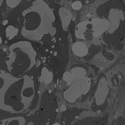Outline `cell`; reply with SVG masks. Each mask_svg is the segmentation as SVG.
<instances>
[{
    "mask_svg": "<svg viewBox=\"0 0 125 125\" xmlns=\"http://www.w3.org/2000/svg\"><path fill=\"white\" fill-rule=\"evenodd\" d=\"M56 111L57 112H58L59 111V109H56Z\"/></svg>",
    "mask_w": 125,
    "mask_h": 125,
    "instance_id": "11",
    "label": "cell"
},
{
    "mask_svg": "<svg viewBox=\"0 0 125 125\" xmlns=\"http://www.w3.org/2000/svg\"><path fill=\"white\" fill-rule=\"evenodd\" d=\"M6 37L9 40L12 39L17 34L18 29L12 26H9L7 28L6 31Z\"/></svg>",
    "mask_w": 125,
    "mask_h": 125,
    "instance_id": "6",
    "label": "cell"
},
{
    "mask_svg": "<svg viewBox=\"0 0 125 125\" xmlns=\"http://www.w3.org/2000/svg\"><path fill=\"white\" fill-rule=\"evenodd\" d=\"M59 80H58L57 82V84H58L59 83Z\"/></svg>",
    "mask_w": 125,
    "mask_h": 125,
    "instance_id": "12",
    "label": "cell"
},
{
    "mask_svg": "<svg viewBox=\"0 0 125 125\" xmlns=\"http://www.w3.org/2000/svg\"><path fill=\"white\" fill-rule=\"evenodd\" d=\"M21 0H7V4L11 8L15 7L19 4Z\"/></svg>",
    "mask_w": 125,
    "mask_h": 125,
    "instance_id": "8",
    "label": "cell"
},
{
    "mask_svg": "<svg viewBox=\"0 0 125 125\" xmlns=\"http://www.w3.org/2000/svg\"><path fill=\"white\" fill-rule=\"evenodd\" d=\"M72 7L74 10H79L81 7V3L79 1L75 2L72 5Z\"/></svg>",
    "mask_w": 125,
    "mask_h": 125,
    "instance_id": "9",
    "label": "cell"
},
{
    "mask_svg": "<svg viewBox=\"0 0 125 125\" xmlns=\"http://www.w3.org/2000/svg\"><path fill=\"white\" fill-rule=\"evenodd\" d=\"M73 50L75 54L78 53L81 56L85 55L87 53L88 49L85 43L81 42L75 43L73 45Z\"/></svg>",
    "mask_w": 125,
    "mask_h": 125,
    "instance_id": "5",
    "label": "cell"
},
{
    "mask_svg": "<svg viewBox=\"0 0 125 125\" xmlns=\"http://www.w3.org/2000/svg\"><path fill=\"white\" fill-rule=\"evenodd\" d=\"M91 25L95 37H98L102 33L107 31L110 27L109 21L104 19H95L92 21Z\"/></svg>",
    "mask_w": 125,
    "mask_h": 125,
    "instance_id": "2",
    "label": "cell"
},
{
    "mask_svg": "<svg viewBox=\"0 0 125 125\" xmlns=\"http://www.w3.org/2000/svg\"><path fill=\"white\" fill-rule=\"evenodd\" d=\"M86 25L87 23L86 22H83V23H80L76 27V35L78 38H82L83 34L84 33L85 30V29H86Z\"/></svg>",
    "mask_w": 125,
    "mask_h": 125,
    "instance_id": "7",
    "label": "cell"
},
{
    "mask_svg": "<svg viewBox=\"0 0 125 125\" xmlns=\"http://www.w3.org/2000/svg\"><path fill=\"white\" fill-rule=\"evenodd\" d=\"M76 117V118H78V116H76V117Z\"/></svg>",
    "mask_w": 125,
    "mask_h": 125,
    "instance_id": "13",
    "label": "cell"
},
{
    "mask_svg": "<svg viewBox=\"0 0 125 125\" xmlns=\"http://www.w3.org/2000/svg\"><path fill=\"white\" fill-rule=\"evenodd\" d=\"M110 12L109 18L110 24L111 25L110 31L109 32H113L117 29L119 26L120 20L122 18V15L120 11L116 9H112Z\"/></svg>",
    "mask_w": 125,
    "mask_h": 125,
    "instance_id": "3",
    "label": "cell"
},
{
    "mask_svg": "<svg viewBox=\"0 0 125 125\" xmlns=\"http://www.w3.org/2000/svg\"><path fill=\"white\" fill-rule=\"evenodd\" d=\"M48 124H49V122H48L47 124V125H48Z\"/></svg>",
    "mask_w": 125,
    "mask_h": 125,
    "instance_id": "15",
    "label": "cell"
},
{
    "mask_svg": "<svg viewBox=\"0 0 125 125\" xmlns=\"http://www.w3.org/2000/svg\"><path fill=\"white\" fill-rule=\"evenodd\" d=\"M52 90L50 89V90H49V93H51V92H52Z\"/></svg>",
    "mask_w": 125,
    "mask_h": 125,
    "instance_id": "10",
    "label": "cell"
},
{
    "mask_svg": "<svg viewBox=\"0 0 125 125\" xmlns=\"http://www.w3.org/2000/svg\"><path fill=\"white\" fill-rule=\"evenodd\" d=\"M59 14L61 18L63 28L64 30H66L70 24L73 15L71 12L64 7L60 9Z\"/></svg>",
    "mask_w": 125,
    "mask_h": 125,
    "instance_id": "4",
    "label": "cell"
},
{
    "mask_svg": "<svg viewBox=\"0 0 125 125\" xmlns=\"http://www.w3.org/2000/svg\"><path fill=\"white\" fill-rule=\"evenodd\" d=\"M119 78H121V76H119Z\"/></svg>",
    "mask_w": 125,
    "mask_h": 125,
    "instance_id": "16",
    "label": "cell"
},
{
    "mask_svg": "<svg viewBox=\"0 0 125 125\" xmlns=\"http://www.w3.org/2000/svg\"><path fill=\"white\" fill-rule=\"evenodd\" d=\"M27 10L35 17L34 19L37 22L31 29H34L33 30L27 37L32 35L35 36L34 40H40L44 34L50 33L52 36L55 34L56 29L52 26V22L55 20V17L52 11L47 4L43 1H36L32 6Z\"/></svg>",
    "mask_w": 125,
    "mask_h": 125,
    "instance_id": "1",
    "label": "cell"
},
{
    "mask_svg": "<svg viewBox=\"0 0 125 125\" xmlns=\"http://www.w3.org/2000/svg\"><path fill=\"white\" fill-rule=\"evenodd\" d=\"M40 91H38V94H40Z\"/></svg>",
    "mask_w": 125,
    "mask_h": 125,
    "instance_id": "14",
    "label": "cell"
}]
</instances>
